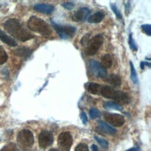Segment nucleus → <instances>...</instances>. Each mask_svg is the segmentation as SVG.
<instances>
[{
	"label": "nucleus",
	"mask_w": 151,
	"mask_h": 151,
	"mask_svg": "<svg viewBox=\"0 0 151 151\" xmlns=\"http://www.w3.org/2000/svg\"><path fill=\"white\" fill-rule=\"evenodd\" d=\"M107 81L114 87H119L122 84L120 77L116 74H112L106 78Z\"/></svg>",
	"instance_id": "nucleus-14"
},
{
	"label": "nucleus",
	"mask_w": 151,
	"mask_h": 151,
	"mask_svg": "<svg viewBox=\"0 0 151 151\" xmlns=\"http://www.w3.org/2000/svg\"><path fill=\"white\" fill-rule=\"evenodd\" d=\"M104 17V14L100 11L96 12L93 15L89 16L87 18V21L91 24H96L100 22Z\"/></svg>",
	"instance_id": "nucleus-17"
},
{
	"label": "nucleus",
	"mask_w": 151,
	"mask_h": 151,
	"mask_svg": "<svg viewBox=\"0 0 151 151\" xmlns=\"http://www.w3.org/2000/svg\"><path fill=\"white\" fill-rule=\"evenodd\" d=\"M103 107L107 110H115L121 111L122 110V107L121 105L114 101H107L103 103Z\"/></svg>",
	"instance_id": "nucleus-18"
},
{
	"label": "nucleus",
	"mask_w": 151,
	"mask_h": 151,
	"mask_svg": "<svg viewBox=\"0 0 151 151\" xmlns=\"http://www.w3.org/2000/svg\"><path fill=\"white\" fill-rule=\"evenodd\" d=\"M110 7H111V10L113 11V12L114 13V14L116 15V17L119 19H122V15L120 13V12L119 11V9L117 8V7L116 6V5L114 4H110Z\"/></svg>",
	"instance_id": "nucleus-26"
},
{
	"label": "nucleus",
	"mask_w": 151,
	"mask_h": 151,
	"mask_svg": "<svg viewBox=\"0 0 151 151\" xmlns=\"http://www.w3.org/2000/svg\"><path fill=\"white\" fill-rule=\"evenodd\" d=\"M89 115L91 119H94L97 117H100L101 115V113L98 109L93 107L89 111Z\"/></svg>",
	"instance_id": "nucleus-23"
},
{
	"label": "nucleus",
	"mask_w": 151,
	"mask_h": 151,
	"mask_svg": "<svg viewBox=\"0 0 151 151\" xmlns=\"http://www.w3.org/2000/svg\"><path fill=\"white\" fill-rule=\"evenodd\" d=\"M129 44L130 45V49L133 51H136L137 50V46L136 45V43L132 37V34H130L129 36Z\"/></svg>",
	"instance_id": "nucleus-27"
},
{
	"label": "nucleus",
	"mask_w": 151,
	"mask_h": 151,
	"mask_svg": "<svg viewBox=\"0 0 151 151\" xmlns=\"http://www.w3.org/2000/svg\"><path fill=\"white\" fill-rule=\"evenodd\" d=\"M8 59V55L4 49L0 46V65L4 64Z\"/></svg>",
	"instance_id": "nucleus-24"
},
{
	"label": "nucleus",
	"mask_w": 151,
	"mask_h": 151,
	"mask_svg": "<svg viewBox=\"0 0 151 151\" xmlns=\"http://www.w3.org/2000/svg\"><path fill=\"white\" fill-rule=\"evenodd\" d=\"M104 120L114 127L122 126L125 122L124 117L119 114L105 112L103 114Z\"/></svg>",
	"instance_id": "nucleus-9"
},
{
	"label": "nucleus",
	"mask_w": 151,
	"mask_h": 151,
	"mask_svg": "<svg viewBox=\"0 0 151 151\" xmlns=\"http://www.w3.org/2000/svg\"><path fill=\"white\" fill-rule=\"evenodd\" d=\"M0 151H19V150L15 143H9L4 146Z\"/></svg>",
	"instance_id": "nucleus-22"
},
{
	"label": "nucleus",
	"mask_w": 151,
	"mask_h": 151,
	"mask_svg": "<svg viewBox=\"0 0 151 151\" xmlns=\"http://www.w3.org/2000/svg\"><path fill=\"white\" fill-rule=\"evenodd\" d=\"M130 78L132 81L133 82L134 84H138V78L137 76V73L134 67V65L132 61L130 62Z\"/></svg>",
	"instance_id": "nucleus-21"
},
{
	"label": "nucleus",
	"mask_w": 151,
	"mask_h": 151,
	"mask_svg": "<svg viewBox=\"0 0 151 151\" xmlns=\"http://www.w3.org/2000/svg\"><path fill=\"white\" fill-rule=\"evenodd\" d=\"M28 27L30 30L47 37L50 36L52 32L51 28L44 20L35 16L29 19Z\"/></svg>",
	"instance_id": "nucleus-3"
},
{
	"label": "nucleus",
	"mask_w": 151,
	"mask_h": 151,
	"mask_svg": "<svg viewBox=\"0 0 151 151\" xmlns=\"http://www.w3.org/2000/svg\"><path fill=\"white\" fill-rule=\"evenodd\" d=\"M98 124L99 126L97 128V129H99V130L97 131L98 133L100 132V133H101V132H103V133H106L113 136L117 132V130L114 128L112 127L102 120H99Z\"/></svg>",
	"instance_id": "nucleus-12"
},
{
	"label": "nucleus",
	"mask_w": 151,
	"mask_h": 151,
	"mask_svg": "<svg viewBox=\"0 0 151 151\" xmlns=\"http://www.w3.org/2000/svg\"><path fill=\"white\" fill-rule=\"evenodd\" d=\"M75 151H88V148L86 144L80 143L75 148Z\"/></svg>",
	"instance_id": "nucleus-29"
},
{
	"label": "nucleus",
	"mask_w": 151,
	"mask_h": 151,
	"mask_svg": "<svg viewBox=\"0 0 151 151\" xmlns=\"http://www.w3.org/2000/svg\"><path fill=\"white\" fill-rule=\"evenodd\" d=\"M126 151H140V149L138 147H134L130 148Z\"/></svg>",
	"instance_id": "nucleus-34"
},
{
	"label": "nucleus",
	"mask_w": 151,
	"mask_h": 151,
	"mask_svg": "<svg viewBox=\"0 0 151 151\" xmlns=\"http://www.w3.org/2000/svg\"><path fill=\"white\" fill-rule=\"evenodd\" d=\"M80 117H81V121H82L83 123L84 124H86V123L88 122V119H87V115H86V114L84 111H82L81 112Z\"/></svg>",
	"instance_id": "nucleus-32"
},
{
	"label": "nucleus",
	"mask_w": 151,
	"mask_h": 151,
	"mask_svg": "<svg viewBox=\"0 0 151 151\" xmlns=\"http://www.w3.org/2000/svg\"><path fill=\"white\" fill-rule=\"evenodd\" d=\"M148 66L149 67H150V63L147 61H141L140 63V68L142 69H144L145 66Z\"/></svg>",
	"instance_id": "nucleus-33"
},
{
	"label": "nucleus",
	"mask_w": 151,
	"mask_h": 151,
	"mask_svg": "<svg viewBox=\"0 0 151 151\" xmlns=\"http://www.w3.org/2000/svg\"><path fill=\"white\" fill-rule=\"evenodd\" d=\"M105 68H110L113 64V59L110 55L105 54L101 57V64Z\"/></svg>",
	"instance_id": "nucleus-20"
},
{
	"label": "nucleus",
	"mask_w": 151,
	"mask_h": 151,
	"mask_svg": "<svg viewBox=\"0 0 151 151\" xmlns=\"http://www.w3.org/2000/svg\"><path fill=\"white\" fill-rule=\"evenodd\" d=\"M49 151H58V150L57 149H55V148H52V149H50V150H49Z\"/></svg>",
	"instance_id": "nucleus-37"
},
{
	"label": "nucleus",
	"mask_w": 151,
	"mask_h": 151,
	"mask_svg": "<svg viewBox=\"0 0 151 151\" xmlns=\"http://www.w3.org/2000/svg\"><path fill=\"white\" fill-rule=\"evenodd\" d=\"M51 22L57 33L62 39H67L70 37H73L76 31V28L73 26L61 25L53 21H51Z\"/></svg>",
	"instance_id": "nucleus-6"
},
{
	"label": "nucleus",
	"mask_w": 151,
	"mask_h": 151,
	"mask_svg": "<svg viewBox=\"0 0 151 151\" xmlns=\"http://www.w3.org/2000/svg\"><path fill=\"white\" fill-rule=\"evenodd\" d=\"M14 53L20 57L27 59L31 55L32 51L29 48L25 47H21L15 50L14 51Z\"/></svg>",
	"instance_id": "nucleus-15"
},
{
	"label": "nucleus",
	"mask_w": 151,
	"mask_h": 151,
	"mask_svg": "<svg viewBox=\"0 0 151 151\" xmlns=\"http://www.w3.org/2000/svg\"><path fill=\"white\" fill-rule=\"evenodd\" d=\"M61 5L65 9L68 10H71L72 9L74 6V4L73 2H64L61 4Z\"/></svg>",
	"instance_id": "nucleus-30"
},
{
	"label": "nucleus",
	"mask_w": 151,
	"mask_h": 151,
	"mask_svg": "<svg viewBox=\"0 0 151 151\" xmlns=\"http://www.w3.org/2000/svg\"><path fill=\"white\" fill-rule=\"evenodd\" d=\"M104 42V38L101 34H97L89 40L87 44L86 53L88 55L96 54Z\"/></svg>",
	"instance_id": "nucleus-5"
},
{
	"label": "nucleus",
	"mask_w": 151,
	"mask_h": 151,
	"mask_svg": "<svg viewBox=\"0 0 151 151\" xmlns=\"http://www.w3.org/2000/svg\"><path fill=\"white\" fill-rule=\"evenodd\" d=\"M34 9L38 12L45 14H50L54 11V6L48 4H37L34 6Z\"/></svg>",
	"instance_id": "nucleus-13"
},
{
	"label": "nucleus",
	"mask_w": 151,
	"mask_h": 151,
	"mask_svg": "<svg viewBox=\"0 0 151 151\" xmlns=\"http://www.w3.org/2000/svg\"><path fill=\"white\" fill-rule=\"evenodd\" d=\"M101 94L105 98L112 99L119 104H127L130 102L129 95L122 91L116 90L109 86H102L100 90Z\"/></svg>",
	"instance_id": "nucleus-2"
},
{
	"label": "nucleus",
	"mask_w": 151,
	"mask_h": 151,
	"mask_svg": "<svg viewBox=\"0 0 151 151\" xmlns=\"http://www.w3.org/2000/svg\"><path fill=\"white\" fill-rule=\"evenodd\" d=\"M0 40L9 46L15 47L17 45V43L16 42L15 40L12 38L11 37H9L2 31H0Z\"/></svg>",
	"instance_id": "nucleus-16"
},
{
	"label": "nucleus",
	"mask_w": 151,
	"mask_h": 151,
	"mask_svg": "<svg viewBox=\"0 0 151 151\" xmlns=\"http://www.w3.org/2000/svg\"><path fill=\"white\" fill-rule=\"evenodd\" d=\"M141 28L146 34H147L149 36L151 35V26L150 24H143L141 26Z\"/></svg>",
	"instance_id": "nucleus-28"
},
{
	"label": "nucleus",
	"mask_w": 151,
	"mask_h": 151,
	"mask_svg": "<svg viewBox=\"0 0 151 151\" xmlns=\"http://www.w3.org/2000/svg\"><path fill=\"white\" fill-rule=\"evenodd\" d=\"M90 36V34H86L83 37V38L81 39V44H82V45L83 46H85V45H87L88 42L89 41V37Z\"/></svg>",
	"instance_id": "nucleus-31"
},
{
	"label": "nucleus",
	"mask_w": 151,
	"mask_h": 151,
	"mask_svg": "<svg viewBox=\"0 0 151 151\" xmlns=\"http://www.w3.org/2000/svg\"><path fill=\"white\" fill-rule=\"evenodd\" d=\"M5 29L12 37L21 41H26L34 38L28 30L25 28L16 19H9L4 24Z\"/></svg>",
	"instance_id": "nucleus-1"
},
{
	"label": "nucleus",
	"mask_w": 151,
	"mask_h": 151,
	"mask_svg": "<svg viewBox=\"0 0 151 151\" xmlns=\"http://www.w3.org/2000/svg\"><path fill=\"white\" fill-rule=\"evenodd\" d=\"M54 141L53 134L49 131H42L38 136L39 145L41 148L45 149L51 146Z\"/></svg>",
	"instance_id": "nucleus-10"
},
{
	"label": "nucleus",
	"mask_w": 151,
	"mask_h": 151,
	"mask_svg": "<svg viewBox=\"0 0 151 151\" xmlns=\"http://www.w3.org/2000/svg\"><path fill=\"white\" fill-rule=\"evenodd\" d=\"M17 141L18 148L22 151H29L34 142L33 133L27 129L22 130L18 134Z\"/></svg>",
	"instance_id": "nucleus-4"
},
{
	"label": "nucleus",
	"mask_w": 151,
	"mask_h": 151,
	"mask_svg": "<svg viewBox=\"0 0 151 151\" xmlns=\"http://www.w3.org/2000/svg\"><path fill=\"white\" fill-rule=\"evenodd\" d=\"M101 88V86H100V84H97L96 83L92 82L89 83V84L88 85L87 90L90 93L97 95L100 93Z\"/></svg>",
	"instance_id": "nucleus-19"
},
{
	"label": "nucleus",
	"mask_w": 151,
	"mask_h": 151,
	"mask_svg": "<svg viewBox=\"0 0 151 151\" xmlns=\"http://www.w3.org/2000/svg\"><path fill=\"white\" fill-rule=\"evenodd\" d=\"M91 11L87 7H83L78 9L72 16V19L75 22H83L88 18Z\"/></svg>",
	"instance_id": "nucleus-11"
},
{
	"label": "nucleus",
	"mask_w": 151,
	"mask_h": 151,
	"mask_svg": "<svg viewBox=\"0 0 151 151\" xmlns=\"http://www.w3.org/2000/svg\"><path fill=\"white\" fill-rule=\"evenodd\" d=\"M73 143V137L69 132L61 133L58 138L59 151H70Z\"/></svg>",
	"instance_id": "nucleus-7"
},
{
	"label": "nucleus",
	"mask_w": 151,
	"mask_h": 151,
	"mask_svg": "<svg viewBox=\"0 0 151 151\" xmlns=\"http://www.w3.org/2000/svg\"><path fill=\"white\" fill-rule=\"evenodd\" d=\"M89 69L91 74L100 78H106L107 77L106 69L98 61L91 60L89 61Z\"/></svg>",
	"instance_id": "nucleus-8"
},
{
	"label": "nucleus",
	"mask_w": 151,
	"mask_h": 151,
	"mask_svg": "<svg viewBox=\"0 0 151 151\" xmlns=\"http://www.w3.org/2000/svg\"><path fill=\"white\" fill-rule=\"evenodd\" d=\"M91 149H92V151H99L98 147L96 145H93L91 146Z\"/></svg>",
	"instance_id": "nucleus-35"
},
{
	"label": "nucleus",
	"mask_w": 151,
	"mask_h": 151,
	"mask_svg": "<svg viewBox=\"0 0 151 151\" xmlns=\"http://www.w3.org/2000/svg\"><path fill=\"white\" fill-rule=\"evenodd\" d=\"M125 6H126V12L127 11L129 10V8H130V3H129V2H127V4H126Z\"/></svg>",
	"instance_id": "nucleus-36"
},
{
	"label": "nucleus",
	"mask_w": 151,
	"mask_h": 151,
	"mask_svg": "<svg viewBox=\"0 0 151 151\" xmlns=\"http://www.w3.org/2000/svg\"><path fill=\"white\" fill-rule=\"evenodd\" d=\"M94 139H96V140L100 144V145L104 149H107L108 147L109 146V143L108 142L102 138H100L99 137L97 136H94Z\"/></svg>",
	"instance_id": "nucleus-25"
}]
</instances>
